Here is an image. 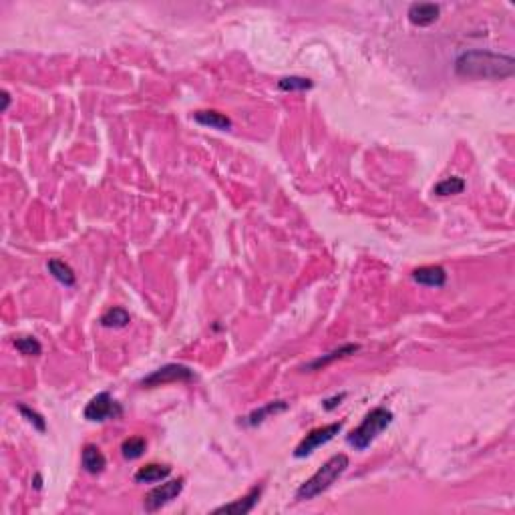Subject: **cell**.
Returning <instances> with one entry per match:
<instances>
[{
    "instance_id": "6da1fadb",
    "label": "cell",
    "mask_w": 515,
    "mask_h": 515,
    "mask_svg": "<svg viewBox=\"0 0 515 515\" xmlns=\"http://www.w3.org/2000/svg\"><path fill=\"white\" fill-rule=\"evenodd\" d=\"M455 73L465 79L501 81L514 77L515 61L509 55H499L491 50H465L455 59Z\"/></svg>"
},
{
    "instance_id": "7a4b0ae2",
    "label": "cell",
    "mask_w": 515,
    "mask_h": 515,
    "mask_svg": "<svg viewBox=\"0 0 515 515\" xmlns=\"http://www.w3.org/2000/svg\"><path fill=\"white\" fill-rule=\"evenodd\" d=\"M349 465L350 461L344 453L333 455L324 465L316 471L310 479H306V481L300 485L298 491H296V499L298 501H310V499L322 495L324 491H328L334 483L344 475V471L349 469Z\"/></svg>"
},
{
    "instance_id": "3957f363",
    "label": "cell",
    "mask_w": 515,
    "mask_h": 515,
    "mask_svg": "<svg viewBox=\"0 0 515 515\" xmlns=\"http://www.w3.org/2000/svg\"><path fill=\"white\" fill-rule=\"evenodd\" d=\"M393 411H389L386 407H377L372 409L370 413H366V416L363 419V423L352 429L347 437V443L350 447H354L356 451H365V449L370 447V443L381 435L391 423H393Z\"/></svg>"
},
{
    "instance_id": "277c9868",
    "label": "cell",
    "mask_w": 515,
    "mask_h": 515,
    "mask_svg": "<svg viewBox=\"0 0 515 515\" xmlns=\"http://www.w3.org/2000/svg\"><path fill=\"white\" fill-rule=\"evenodd\" d=\"M83 415L91 423H105V421L119 419L123 415V407L111 397V393L103 391V393L95 395L93 399L87 402Z\"/></svg>"
},
{
    "instance_id": "5b68a950",
    "label": "cell",
    "mask_w": 515,
    "mask_h": 515,
    "mask_svg": "<svg viewBox=\"0 0 515 515\" xmlns=\"http://www.w3.org/2000/svg\"><path fill=\"white\" fill-rule=\"evenodd\" d=\"M196 379V372L185 365H177V363H171V365L161 366L157 370L150 372L145 379H141V386L143 389H155V386H164L169 382H185Z\"/></svg>"
},
{
    "instance_id": "8992f818",
    "label": "cell",
    "mask_w": 515,
    "mask_h": 515,
    "mask_svg": "<svg viewBox=\"0 0 515 515\" xmlns=\"http://www.w3.org/2000/svg\"><path fill=\"white\" fill-rule=\"evenodd\" d=\"M183 491V477L177 479H169V481L161 483L157 487H153L150 493L143 499V507L145 512H159L161 507H166L167 503H171L173 499H177Z\"/></svg>"
},
{
    "instance_id": "52a82bcc",
    "label": "cell",
    "mask_w": 515,
    "mask_h": 515,
    "mask_svg": "<svg viewBox=\"0 0 515 515\" xmlns=\"http://www.w3.org/2000/svg\"><path fill=\"white\" fill-rule=\"evenodd\" d=\"M342 431V423H331V425H324V427H318L314 431H310L302 441L298 443V447L294 449V457L296 459H304L308 457L310 453H314L316 449L326 445L328 441H333L338 433Z\"/></svg>"
},
{
    "instance_id": "ba28073f",
    "label": "cell",
    "mask_w": 515,
    "mask_h": 515,
    "mask_svg": "<svg viewBox=\"0 0 515 515\" xmlns=\"http://www.w3.org/2000/svg\"><path fill=\"white\" fill-rule=\"evenodd\" d=\"M262 491H264V487H262V485H256V487L249 489L244 498L235 499L232 503H226V505H222V507H216L214 514H233V515L249 514V512L258 505V501L262 498Z\"/></svg>"
},
{
    "instance_id": "9c48e42d",
    "label": "cell",
    "mask_w": 515,
    "mask_h": 515,
    "mask_svg": "<svg viewBox=\"0 0 515 515\" xmlns=\"http://www.w3.org/2000/svg\"><path fill=\"white\" fill-rule=\"evenodd\" d=\"M441 15V6L433 2H415L409 6L407 17L415 27H431L433 22Z\"/></svg>"
},
{
    "instance_id": "30bf717a",
    "label": "cell",
    "mask_w": 515,
    "mask_h": 515,
    "mask_svg": "<svg viewBox=\"0 0 515 515\" xmlns=\"http://www.w3.org/2000/svg\"><path fill=\"white\" fill-rule=\"evenodd\" d=\"M358 350H361L358 344H342L340 349L331 350V352H326V354L318 356V358H314V361L306 363V365L302 366V370H304V372H316V370H322L324 366L333 365L334 361L344 358V356H350V354H354V352H358Z\"/></svg>"
},
{
    "instance_id": "8fae6325",
    "label": "cell",
    "mask_w": 515,
    "mask_h": 515,
    "mask_svg": "<svg viewBox=\"0 0 515 515\" xmlns=\"http://www.w3.org/2000/svg\"><path fill=\"white\" fill-rule=\"evenodd\" d=\"M413 280L421 286L443 288L447 284V272L441 266H421L413 270Z\"/></svg>"
},
{
    "instance_id": "7c38bea8",
    "label": "cell",
    "mask_w": 515,
    "mask_h": 515,
    "mask_svg": "<svg viewBox=\"0 0 515 515\" xmlns=\"http://www.w3.org/2000/svg\"><path fill=\"white\" fill-rule=\"evenodd\" d=\"M194 121L200 123L203 127L210 129H217V131H230L232 129V119L219 111L214 109H203V111H196L194 113Z\"/></svg>"
},
{
    "instance_id": "4fadbf2b",
    "label": "cell",
    "mask_w": 515,
    "mask_h": 515,
    "mask_svg": "<svg viewBox=\"0 0 515 515\" xmlns=\"http://www.w3.org/2000/svg\"><path fill=\"white\" fill-rule=\"evenodd\" d=\"M81 465L89 475H99L107 467V459L97 445H85L81 453Z\"/></svg>"
},
{
    "instance_id": "5bb4252c",
    "label": "cell",
    "mask_w": 515,
    "mask_h": 515,
    "mask_svg": "<svg viewBox=\"0 0 515 515\" xmlns=\"http://www.w3.org/2000/svg\"><path fill=\"white\" fill-rule=\"evenodd\" d=\"M171 475V467L161 465V463H150V465L139 467L135 471V483H157L164 481Z\"/></svg>"
},
{
    "instance_id": "9a60e30c",
    "label": "cell",
    "mask_w": 515,
    "mask_h": 515,
    "mask_svg": "<svg viewBox=\"0 0 515 515\" xmlns=\"http://www.w3.org/2000/svg\"><path fill=\"white\" fill-rule=\"evenodd\" d=\"M288 409V402L286 400H274V402H268L266 407L262 409H256L254 413H249L246 419H244V425L248 427H256V425H262L266 421L268 416L278 415V413H284Z\"/></svg>"
},
{
    "instance_id": "2e32d148",
    "label": "cell",
    "mask_w": 515,
    "mask_h": 515,
    "mask_svg": "<svg viewBox=\"0 0 515 515\" xmlns=\"http://www.w3.org/2000/svg\"><path fill=\"white\" fill-rule=\"evenodd\" d=\"M129 322H131V316L121 306H113L105 310L99 318V324L103 328H125Z\"/></svg>"
},
{
    "instance_id": "e0dca14e",
    "label": "cell",
    "mask_w": 515,
    "mask_h": 515,
    "mask_svg": "<svg viewBox=\"0 0 515 515\" xmlns=\"http://www.w3.org/2000/svg\"><path fill=\"white\" fill-rule=\"evenodd\" d=\"M47 270H49V274L57 280V282H61L63 286H67V288H73L75 282H77L73 268L68 266V264H65V262H61V260H49Z\"/></svg>"
},
{
    "instance_id": "ac0fdd59",
    "label": "cell",
    "mask_w": 515,
    "mask_h": 515,
    "mask_svg": "<svg viewBox=\"0 0 515 515\" xmlns=\"http://www.w3.org/2000/svg\"><path fill=\"white\" fill-rule=\"evenodd\" d=\"M465 180L459 177V175H451V177H445L441 182L437 183L433 187V194L439 196V198H447V196H457V194H463L465 189Z\"/></svg>"
},
{
    "instance_id": "d6986e66",
    "label": "cell",
    "mask_w": 515,
    "mask_h": 515,
    "mask_svg": "<svg viewBox=\"0 0 515 515\" xmlns=\"http://www.w3.org/2000/svg\"><path fill=\"white\" fill-rule=\"evenodd\" d=\"M145 449H147V441L143 437H129L121 445V455L127 461H135V459H139L145 453Z\"/></svg>"
},
{
    "instance_id": "ffe728a7",
    "label": "cell",
    "mask_w": 515,
    "mask_h": 515,
    "mask_svg": "<svg viewBox=\"0 0 515 515\" xmlns=\"http://www.w3.org/2000/svg\"><path fill=\"white\" fill-rule=\"evenodd\" d=\"M15 349L24 354V356H38L43 352V347L41 342L34 338V336H20V338H15Z\"/></svg>"
},
{
    "instance_id": "44dd1931",
    "label": "cell",
    "mask_w": 515,
    "mask_h": 515,
    "mask_svg": "<svg viewBox=\"0 0 515 515\" xmlns=\"http://www.w3.org/2000/svg\"><path fill=\"white\" fill-rule=\"evenodd\" d=\"M314 83L306 77H282L278 81V89L280 91H306V89H312Z\"/></svg>"
},
{
    "instance_id": "7402d4cb",
    "label": "cell",
    "mask_w": 515,
    "mask_h": 515,
    "mask_svg": "<svg viewBox=\"0 0 515 515\" xmlns=\"http://www.w3.org/2000/svg\"><path fill=\"white\" fill-rule=\"evenodd\" d=\"M18 411H20V415L24 416V419L33 425L36 431L38 433L47 431V421L43 419V415H38L36 411H33V409L27 407V405H18Z\"/></svg>"
},
{
    "instance_id": "603a6c76",
    "label": "cell",
    "mask_w": 515,
    "mask_h": 515,
    "mask_svg": "<svg viewBox=\"0 0 515 515\" xmlns=\"http://www.w3.org/2000/svg\"><path fill=\"white\" fill-rule=\"evenodd\" d=\"M344 397H347V393H340V395H338V397H334V399L324 400V409H326V411H333L334 407H338V405H340V400L344 399Z\"/></svg>"
},
{
    "instance_id": "cb8c5ba5",
    "label": "cell",
    "mask_w": 515,
    "mask_h": 515,
    "mask_svg": "<svg viewBox=\"0 0 515 515\" xmlns=\"http://www.w3.org/2000/svg\"><path fill=\"white\" fill-rule=\"evenodd\" d=\"M8 105H10V95H8V91H2V111H6Z\"/></svg>"
}]
</instances>
